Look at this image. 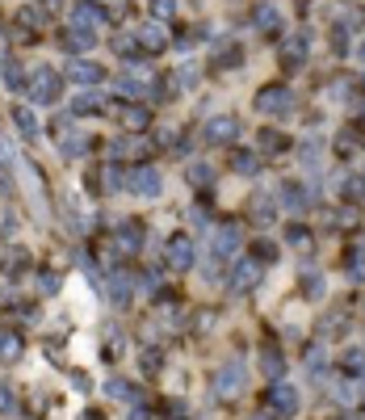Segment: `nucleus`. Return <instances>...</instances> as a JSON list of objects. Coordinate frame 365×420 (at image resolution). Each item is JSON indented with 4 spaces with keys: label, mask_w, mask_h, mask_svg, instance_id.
Here are the masks:
<instances>
[{
    "label": "nucleus",
    "mask_w": 365,
    "mask_h": 420,
    "mask_svg": "<svg viewBox=\"0 0 365 420\" xmlns=\"http://www.w3.org/2000/svg\"><path fill=\"white\" fill-rule=\"evenodd\" d=\"M13 412H17V395L9 382H0V416H13Z\"/></svg>",
    "instance_id": "2f4dec72"
},
{
    "label": "nucleus",
    "mask_w": 365,
    "mask_h": 420,
    "mask_svg": "<svg viewBox=\"0 0 365 420\" xmlns=\"http://www.w3.org/2000/svg\"><path fill=\"white\" fill-rule=\"evenodd\" d=\"M164 261H168L173 274L193 269V239H189V235H173V239L164 244Z\"/></svg>",
    "instance_id": "7ed1b4c3"
},
{
    "label": "nucleus",
    "mask_w": 365,
    "mask_h": 420,
    "mask_svg": "<svg viewBox=\"0 0 365 420\" xmlns=\"http://www.w3.org/2000/svg\"><path fill=\"white\" fill-rule=\"evenodd\" d=\"M114 50H118V55H135L138 43H135V38H114Z\"/></svg>",
    "instance_id": "37998d69"
},
{
    "label": "nucleus",
    "mask_w": 365,
    "mask_h": 420,
    "mask_svg": "<svg viewBox=\"0 0 365 420\" xmlns=\"http://www.w3.org/2000/svg\"><path fill=\"white\" fill-rule=\"evenodd\" d=\"M231 63H239V47H223L214 55V68H231Z\"/></svg>",
    "instance_id": "e433bc0d"
},
{
    "label": "nucleus",
    "mask_w": 365,
    "mask_h": 420,
    "mask_svg": "<svg viewBox=\"0 0 365 420\" xmlns=\"http://www.w3.org/2000/svg\"><path fill=\"white\" fill-rule=\"evenodd\" d=\"M59 85H63V76H59V72L38 68V72H34V80H30V97H34V105H50V101L59 97Z\"/></svg>",
    "instance_id": "20e7f679"
},
{
    "label": "nucleus",
    "mask_w": 365,
    "mask_h": 420,
    "mask_svg": "<svg viewBox=\"0 0 365 420\" xmlns=\"http://www.w3.org/2000/svg\"><path fill=\"white\" fill-rule=\"evenodd\" d=\"M0 72H4V89H21V85H26V80H21L26 72H21L13 59H4V68H0Z\"/></svg>",
    "instance_id": "c756f323"
},
{
    "label": "nucleus",
    "mask_w": 365,
    "mask_h": 420,
    "mask_svg": "<svg viewBox=\"0 0 365 420\" xmlns=\"http://www.w3.org/2000/svg\"><path fill=\"white\" fill-rule=\"evenodd\" d=\"M261 374H265V378H273V382H281L285 362H281V353H277V349H265V353H261Z\"/></svg>",
    "instance_id": "a211bd4d"
},
{
    "label": "nucleus",
    "mask_w": 365,
    "mask_h": 420,
    "mask_svg": "<svg viewBox=\"0 0 365 420\" xmlns=\"http://www.w3.org/2000/svg\"><path fill=\"white\" fill-rule=\"evenodd\" d=\"M202 139L206 143H235L239 139V122H235L231 114H214V118H206Z\"/></svg>",
    "instance_id": "39448f33"
},
{
    "label": "nucleus",
    "mask_w": 365,
    "mask_h": 420,
    "mask_svg": "<svg viewBox=\"0 0 365 420\" xmlns=\"http://www.w3.org/2000/svg\"><path fill=\"white\" fill-rule=\"evenodd\" d=\"M332 50H336V55H349V38H344V30H336V34H332Z\"/></svg>",
    "instance_id": "49530a36"
},
{
    "label": "nucleus",
    "mask_w": 365,
    "mask_h": 420,
    "mask_svg": "<svg viewBox=\"0 0 365 420\" xmlns=\"http://www.w3.org/2000/svg\"><path fill=\"white\" fill-rule=\"evenodd\" d=\"M151 9H156V17L164 21V17H173V13H177V0H151Z\"/></svg>",
    "instance_id": "58836bf2"
},
{
    "label": "nucleus",
    "mask_w": 365,
    "mask_h": 420,
    "mask_svg": "<svg viewBox=\"0 0 365 420\" xmlns=\"http://www.w3.org/2000/svg\"><path fill=\"white\" fill-rule=\"evenodd\" d=\"M281 202H285V206H294V210H298V206H303V202H307V189H303V185H285V189H281Z\"/></svg>",
    "instance_id": "473e14b6"
},
{
    "label": "nucleus",
    "mask_w": 365,
    "mask_h": 420,
    "mask_svg": "<svg viewBox=\"0 0 365 420\" xmlns=\"http://www.w3.org/2000/svg\"><path fill=\"white\" fill-rule=\"evenodd\" d=\"M138 47L143 50H164L168 47V30H164V21H143V26H138Z\"/></svg>",
    "instance_id": "9b49d317"
},
{
    "label": "nucleus",
    "mask_w": 365,
    "mask_h": 420,
    "mask_svg": "<svg viewBox=\"0 0 365 420\" xmlns=\"http://www.w3.org/2000/svg\"><path fill=\"white\" fill-rule=\"evenodd\" d=\"M126 189H135L138 198H160L164 177H160V168H151V164H138L135 173H131V181H126Z\"/></svg>",
    "instance_id": "423d86ee"
},
{
    "label": "nucleus",
    "mask_w": 365,
    "mask_h": 420,
    "mask_svg": "<svg viewBox=\"0 0 365 420\" xmlns=\"http://www.w3.org/2000/svg\"><path fill=\"white\" fill-rule=\"evenodd\" d=\"M256 281H261V265H256V261H239V265L231 269L227 286H231V290H252Z\"/></svg>",
    "instance_id": "f8f14e48"
},
{
    "label": "nucleus",
    "mask_w": 365,
    "mask_h": 420,
    "mask_svg": "<svg viewBox=\"0 0 365 420\" xmlns=\"http://www.w3.org/2000/svg\"><path fill=\"white\" fill-rule=\"evenodd\" d=\"M126 420H147V408H131V416Z\"/></svg>",
    "instance_id": "603ef678"
},
{
    "label": "nucleus",
    "mask_w": 365,
    "mask_h": 420,
    "mask_svg": "<svg viewBox=\"0 0 365 420\" xmlns=\"http://www.w3.org/2000/svg\"><path fill=\"white\" fill-rule=\"evenodd\" d=\"M303 294H307V298H323V278H320V274H307V281H303Z\"/></svg>",
    "instance_id": "f704fd0d"
},
{
    "label": "nucleus",
    "mask_w": 365,
    "mask_h": 420,
    "mask_svg": "<svg viewBox=\"0 0 365 420\" xmlns=\"http://www.w3.org/2000/svg\"><path fill=\"white\" fill-rule=\"evenodd\" d=\"M189 181H193V185H210V181H214V173H210L206 164H193V168H189Z\"/></svg>",
    "instance_id": "c9c22d12"
},
{
    "label": "nucleus",
    "mask_w": 365,
    "mask_h": 420,
    "mask_svg": "<svg viewBox=\"0 0 365 420\" xmlns=\"http://www.w3.org/2000/svg\"><path fill=\"white\" fill-rule=\"evenodd\" d=\"M118 89H122V93L143 97L147 93V72H126V76H118Z\"/></svg>",
    "instance_id": "5701e85b"
},
{
    "label": "nucleus",
    "mask_w": 365,
    "mask_h": 420,
    "mask_svg": "<svg viewBox=\"0 0 365 420\" xmlns=\"http://www.w3.org/2000/svg\"><path fill=\"white\" fill-rule=\"evenodd\" d=\"M101 21H105V9H101V4H92V0L76 4V9H72V17H67V26H76V30H97Z\"/></svg>",
    "instance_id": "1a4fd4ad"
},
{
    "label": "nucleus",
    "mask_w": 365,
    "mask_h": 420,
    "mask_svg": "<svg viewBox=\"0 0 365 420\" xmlns=\"http://www.w3.org/2000/svg\"><path fill=\"white\" fill-rule=\"evenodd\" d=\"M357 55H361V59H365V47H361V50H357Z\"/></svg>",
    "instance_id": "6e6d98bb"
},
{
    "label": "nucleus",
    "mask_w": 365,
    "mask_h": 420,
    "mask_svg": "<svg viewBox=\"0 0 365 420\" xmlns=\"http://www.w3.org/2000/svg\"><path fill=\"white\" fill-rule=\"evenodd\" d=\"M265 408H269L273 416H294V412H298V391H294L290 382H269Z\"/></svg>",
    "instance_id": "f257e3e1"
},
{
    "label": "nucleus",
    "mask_w": 365,
    "mask_h": 420,
    "mask_svg": "<svg viewBox=\"0 0 365 420\" xmlns=\"http://www.w3.org/2000/svg\"><path fill=\"white\" fill-rule=\"evenodd\" d=\"M21 21H26V26H43L46 13H43V9H26V13H21Z\"/></svg>",
    "instance_id": "c03bdc74"
},
{
    "label": "nucleus",
    "mask_w": 365,
    "mask_h": 420,
    "mask_svg": "<svg viewBox=\"0 0 365 420\" xmlns=\"http://www.w3.org/2000/svg\"><path fill=\"white\" fill-rule=\"evenodd\" d=\"M105 72L97 68V63H89V59H72L67 63V80H76V85H97Z\"/></svg>",
    "instance_id": "ddd939ff"
},
{
    "label": "nucleus",
    "mask_w": 365,
    "mask_h": 420,
    "mask_svg": "<svg viewBox=\"0 0 365 420\" xmlns=\"http://www.w3.org/2000/svg\"><path fill=\"white\" fill-rule=\"evenodd\" d=\"M252 420H273V412H269V408H265V412H256V416Z\"/></svg>",
    "instance_id": "864d4df0"
},
{
    "label": "nucleus",
    "mask_w": 365,
    "mask_h": 420,
    "mask_svg": "<svg viewBox=\"0 0 365 420\" xmlns=\"http://www.w3.org/2000/svg\"><path fill=\"white\" fill-rule=\"evenodd\" d=\"M46 4H59V0H46Z\"/></svg>",
    "instance_id": "13d9d810"
},
{
    "label": "nucleus",
    "mask_w": 365,
    "mask_h": 420,
    "mask_svg": "<svg viewBox=\"0 0 365 420\" xmlns=\"http://www.w3.org/2000/svg\"><path fill=\"white\" fill-rule=\"evenodd\" d=\"M109 290H114V303H126V298H131V278H126V274H114V278H109Z\"/></svg>",
    "instance_id": "cd10ccee"
},
{
    "label": "nucleus",
    "mask_w": 365,
    "mask_h": 420,
    "mask_svg": "<svg viewBox=\"0 0 365 420\" xmlns=\"http://www.w3.org/2000/svg\"><path fill=\"white\" fill-rule=\"evenodd\" d=\"M189 219H193L197 227H206V223H210V210H202V206H197V210H189Z\"/></svg>",
    "instance_id": "8fccbe9b"
},
{
    "label": "nucleus",
    "mask_w": 365,
    "mask_h": 420,
    "mask_svg": "<svg viewBox=\"0 0 365 420\" xmlns=\"http://www.w3.org/2000/svg\"><path fill=\"white\" fill-rule=\"evenodd\" d=\"M122 122H126L131 131H143V126L151 122V114H147L143 105H126V109H122Z\"/></svg>",
    "instance_id": "393cba45"
},
{
    "label": "nucleus",
    "mask_w": 365,
    "mask_h": 420,
    "mask_svg": "<svg viewBox=\"0 0 365 420\" xmlns=\"http://www.w3.org/2000/svg\"><path fill=\"white\" fill-rule=\"evenodd\" d=\"M307 366H311V370H320V366H323V349H311V353H307Z\"/></svg>",
    "instance_id": "3c124183"
},
{
    "label": "nucleus",
    "mask_w": 365,
    "mask_h": 420,
    "mask_svg": "<svg viewBox=\"0 0 365 420\" xmlns=\"http://www.w3.org/2000/svg\"><path fill=\"white\" fill-rule=\"evenodd\" d=\"M256 257H261V261H277V244L261 239V244H256Z\"/></svg>",
    "instance_id": "79ce46f5"
},
{
    "label": "nucleus",
    "mask_w": 365,
    "mask_h": 420,
    "mask_svg": "<svg viewBox=\"0 0 365 420\" xmlns=\"http://www.w3.org/2000/svg\"><path fill=\"white\" fill-rule=\"evenodd\" d=\"M143 370H160V349H151V353H143Z\"/></svg>",
    "instance_id": "09e8293b"
},
{
    "label": "nucleus",
    "mask_w": 365,
    "mask_h": 420,
    "mask_svg": "<svg viewBox=\"0 0 365 420\" xmlns=\"http://www.w3.org/2000/svg\"><path fill=\"white\" fill-rule=\"evenodd\" d=\"M13 122H17V131H21L30 143L38 139V131H43V126H38V114H34V109H26V105H17V109H13Z\"/></svg>",
    "instance_id": "dca6fc26"
},
{
    "label": "nucleus",
    "mask_w": 365,
    "mask_h": 420,
    "mask_svg": "<svg viewBox=\"0 0 365 420\" xmlns=\"http://www.w3.org/2000/svg\"><path fill=\"white\" fill-rule=\"evenodd\" d=\"M285 239L298 244V248H311V232H307L303 223H290V227H285Z\"/></svg>",
    "instance_id": "7c9ffc66"
},
{
    "label": "nucleus",
    "mask_w": 365,
    "mask_h": 420,
    "mask_svg": "<svg viewBox=\"0 0 365 420\" xmlns=\"http://www.w3.org/2000/svg\"><path fill=\"white\" fill-rule=\"evenodd\" d=\"M0 357H4V362H17V357H21V336L9 332V328L0 332Z\"/></svg>",
    "instance_id": "4be33fe9"
},
{
    "label": "nucleus",
    "mask_w": 365,
    "mask_h": 420,
    "mask_svg": "<svg viewBox=\"0 0 365 420\" xmlns=\"http://www.w3.org/2000/svg\"><path fill=\"white\" fill-rule=\"evenodd\" d=\"M101 177H105V189H122V173H118L114 164H109V168H105Z\"/></svg>",
    "instance_id": "a19ab883"
},
{
    "label": "nucleus",
    "mask_w": 365,
    "mask_h": 420,
    "mask_svg": "<svg viewBox=\"0 0 365 420\" xmlns=\"http://www.w3.org/2000/svg\"><path fill=\"white\" fill-rule=\"evenodd\" d=\"M336 366H340V370L349 374V378H365V349H361V345H353V349H344Z\"/></svg>",
    "instance_id": "4468645a"
},
{
    "label": "nucleus",
    "mask_w": 365,
    "mask_h": 420,
    "mask_svg": "<svg viewBox=\"0 0 365 420\" xmlns=\"http://www.w3.org/2000/svg\"><path fill=\"white\" fill-rule=\"evenodd\" d=\"M273 215H277L273 198H256V202H252V219H256V223H273Z\"/></svg>",
    "instance_id": "a878e982"
},
{
    "label": "nucleus",
    "mask_w": 365,
    "mask_h": 420,
    "mask_svg": "<svg viewBox=\"0 0 365 420\" xmlns=\"http://www.w3.org/2000/svg\"><path fill=\"white\" fill-rule=\"evenodd\" d=\"M252 21H256V30H261V34H277V30H281V13H277L273 4H261Z\"/></svg>",
    "instance_id": "f3484780"
},
{
    "label": "nucleus",
    "mask_w": 365,
    "mask_h": 420,
    "mask_svg": "<svg viewBox=\"0 0 365 420\" xmlns=\"http://www.w3.org/2000/svg\"><path fill=\"white\" fill-rule=\"evenodd\" d=\"M0 164H4V168H13V164H17V160H13V147H9L4 135H0Z\"/></svg>",
    "instance_id": "a18cd8bd"
},
{
    "label": "nucleus",
    "mask_w": 365,
    "mask_h": 420,
    "mask_svg": "<svg viewBox=\"0 0 365 420\" xmlns=\"http://www.w3.org/2000/svg\"><path fill=\"white\" fill-rule=\"evenodd\" d=\"M244 244V235H239V227L235 223H223L219 232H214V239H210V248H214V257H235V248Z\"/></svg>",
    "instance_id": "9d476101"
},
{
    "label": "nucleus",
    "mask_w": 365,
    "mask_h": 420,
    "mask_svg": "<svg viewBox=\"0 0 365 420\" xmlns=\"http://www.w3.org/2000/svg\"><path fill=\"white\" fill-rule=\"evenodd\" d=\"M92 38H97L92 30H76V26H67V30H63V43H59V47L72 50V55H80V50H89V47H92Z\"/></svg>",
    "instance_id": "2eb2a0df"
},
{
    "label": "nucleus",
    "mask_w": 365,
    "mask_h": 420,
    "mask_svg": "<svg viewBox=\"0 0 365 420\" xmlns=\"http://www.w3.org/2000/svg\"><path fill=\"white\" fill-rule=\"evenodd\" d=\"M231 168L244 173V177H256V173H261V160H256V151H235V156H231Z\"/></svg>",
    "instance_id": "6ab92c4d"
},
{
    "label": "nucleus",
    "mask_w": 365,
    "mask_h": 420,
    "mask_svg": "<svg viewBox=\"0 0 365 420\" xmlns=\"http://www.w3.org/2000/svg\"><path fill=\"white\" fill-rule=\"evenodd\" d=\"M114 244H118V252H138V227L135 223H122Z\"/></svg>",
    "instance_id": "b1692460"
},
{
    "label": "nucleus",
    "mask_w": 365,
    "mask_h": 420,
    "mask_svg": "<svg viewBox=\"0 0 365 420\" xmlns=\"http://www.w3.org/2000/svg\"><path fill=\"white\" fill-rule=\"evenodd\" d=\"M340 193H344L349 202L365 198V177H344V181H340Z\"/></svg>",
    "instance_id": "bb28decb"
},
{
    "label": "nucleus",
    "mask_w": 365,
    "mask_h": 420,
    "mask_svg": "<svg viewBox=\"0 0 365 420\" xmlns=\"http://www.w3.org/2000/svg\"><path fill=\"white\" fill-rule=\"evenodd\" d=\"M244 391V366L239 362H227L223 370H219V378H214V395L219 399H235Z\"/></svg>",
    "instance_id": "0eeeda50"
},
{
    "label": "nucleus",
    "mask_w": 365,
    "mask_h": 420,
    "mask_svg": "<svg viewBox=\"0 0 365 420\" xmlns=\"http://www.w3.org/2000/svg\"><path fill=\"white\" fill-rule=\"evenodd\" d=\"M38 290H43V294H55V290H59V274H50V269L38 274Z\"/></svg>",
    "instance_id": "4c0bfd02"
},
{
    "label": "nucleus",
    "mask_w": 365,
    "mask_h": 420,
    "mask_svg": "<svg viewBox=\"0 0 365 420\" xmlns=\"http://www.w3.org/2000/svg\"><path fill=\"white\" fill-rule=\"evenodd\" d=\"M256 109H261V114H290V109H294V93H290L285 85H265V89L256 93Z\"/></svg>",
    "instance_id": "f03ea898"
},
{
    "label": "nucleus",
    "mask_w": 365,
    "mask_h": 420,
    "mask_svg": "<svg viewBox=\"0 0 365 420\" xmlns=\"http://www.w3.org/2000/svg\"><path fill=\"white\" fill-rule=\"evenodd\" d=\"M349 278L365 281V257H349Z\"/></svg>",
    "instance_id": "ea45409f"
},
{
    "label": "nucleus",
    "mask_w": 365,
    "mask_h": 420,
    "mask_svg": "<svg viewBox=\"0 0 365 420\" xmlns=\"http://www.w3.org/2000/svg\"><path fill=\"white\" fill-rule=\"evenodd\" d=\"M307 55H311L307 34H294V38H285V43H281V68H285V72H294V68H303V63H307Z\"/></svg>",
    "instance_id": "6e6552de"
},
{
    "label": "nucleus",
    "mask_w": 365,
    "mask_h": 420,
    "mask_svg": "<svg viewBox=\"0 0 365 420\" xmlns=\"http://www.w3.org/2000/svg\"><path fill=\"white\" fill-rule=\"evenodd\" d=\"M105 109V97L101 93H80L72 101V114H101Z\"/></svg>",
    "instance_id": "412c9836"
},
{
    "label": "nucleus",
    "mask_w": 365,
    "mask_h": 420,
    "mask_svg": "<svg viewBox=\"0 0 365 420\" xmlns=\"http://www.w3.org/2000/svg\"><path fill=\"white\" fill-rule=\"evenodd\" d=\"M361 122H365V105H361Z\"/></svg>",
    "instance_id": "4d7b16f0"
},
{
    "label": "nucleus",
    "mask_w": 365,
    "mask_h": 420,
    "mask_svg": "<svg viewBox=\"0 0 365 420\" xmlns=\"http://www.w3.org/2000/svg\"><path fill=\"white\" fill-rule=\"evenodd\" d=\"M336 420H361V416H357V412H340Z\"/></svg>",
    "instance_id": "5fc2aeb1"
},
{
    "label": "nucleus",
    "mask_w": 365,
    "mask_h": 420,
    "mask_svg": "<svg viewBox=\"0 0 365 420\" xmlns=\"http://www.w3.org/2000/svg\"><path fill=\"white\" fill-rule=\"evenodd\" d=\"M336 223H340V227H353V223H357V210H353V206H349V210H340V215H336Z\"/></svg>",
    "instance_id": "de8ad7c7"
},
{
    "label": "nucleus",
    "mask_w": 365,
    "mask_h": 420,
    "mask_svg": "<svg viewBox=\"0 0 365 420\" xmlns=\"http://www.w3.org/2000/svg\"><path fill=\"white\" fill-rule=\"evenodd\" d=\"M281 147H285V135H281V131H265V135H261V151H265V156H277Z\"/></svg>",
    "instance_id": "c85d7f7f"
},
{
    "label": "nucleus",
    "mask_w": 365,
    "mask_h": 420,
    "mask_svg": "<svg viewBox=\"0 0 365 420\" xmlns=\"http://www.w3.org/2000/svg\"><path fill=\"white\" fill-rule=\"evenodd\" d=\"M85 151H89V139H80V135H63L59 139V156L63 160H80Z\"/></svg>",
    "instance_id": "aec40b11"
},
{
    "label": "nucleus",
    "mask_w": 365,
    "mask_h": 420,
    "mask_svg": "<svg viewBox=\"0 0 365 420\" xmlns=\"http://www.w3.org/2000/svg\"><path fill=\"white\" fill-rule=\"evenodd\" d=\"M105 391H109L114 399H131V395H135V391H131V382H122V378H109V382H105Z\"/></svg>",
    "instance_id": "72a5a7b5"
}]
</instances>
